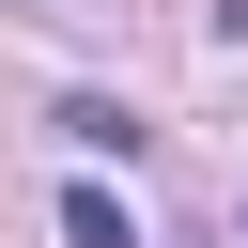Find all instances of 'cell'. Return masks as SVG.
I'll list each match as a JSON object with an SVG mask.
<instances>
[{
  "label": "cell",
  "instance_id": "1",
  "mask_svg": "<svg viewBox=\"0 0 248 248\" xmlns=\"http://www.w3.org/2000/svg\"><path fill=\"white\" fill-rule=\"evenodd\" d=\"M62 248H140V217H124L108 186H62Z\"/></svg>",
  "mask_w": 248,
  "mask_h": 248
},
{
  "label": "cell",
  "instance_id": "2",
  "mask_svg": "<svg viewBox=\"0 0 248 248\" xmlns=\"http://www.w3.org/2000/svg\"><path fill=\"white\" fill-rule=\"evenodd\" d=\"M62 140H78V155H140V124H124L108 93H62Z\"/></svg>",
  "mask_w": 248,
  "mask_h": 248
}]
</instances>
